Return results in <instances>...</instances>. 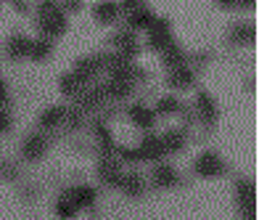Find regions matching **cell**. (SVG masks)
I'll return each instance as SVG.
<instances>
[{"label": "cell", "mask_w": 259, "mask_h": 220, "mask_svg": "<svg viewBox=\"0 0 259 220\" xmlns=\"http://www.w3.org/2000/svg\"><path fill=\"white\" fill-rule=\"evenodd\" d=\"M34 27H37L40 38L58 40L69 29V16L61 11L58 0H37L34 3Z\"/></svg>", "instance_id": "cell-1"}, {"label": "cell", "mask_w": 259, "mask_h": 220, "mask_svg": "<svg viewBox=\"0 0 259 220\" xmlns=\"http://www.w3.org/2000/svg\"><path fill=\"white\" fill-rule=\"evenodd\" d=\"M109 43H111V48L119 53V56H124L127 61H135L138 56H140V48H143V43H140L138 32L127 29V27H119V29H116L111 38H109Z\"/></svg>", "instance_id": "cell-2"}, {"label": "cell", "mask_w": 259, "mask_h": 220, "mask_svg": "<svg viewBox=\"0 0 259 220\" xmlns=\"http://www.w3.org/2000/svg\"><path fill=\"white\" fill-rule=\"evenodd\" d=\"M172 43H175L172 21L156 16V19H154V24L146 29V48L159 53V51H164V48H167V45H172Z\"/></svg>", "instance_id": "cell-3"}, {"label": "cell", "mask_w": 259, "mask_h": 220, "mask_svg": "<svg viewBox=\"0 0 259 220\" xmlns=\"http://www.w3.org/2000/svg\"><path fill=\"white\" fill-rule=\"evenodd\" d=\"M193 114H196V122L204 125V127H214L220 120V106H217V98L209 93V90H198L196 101H193Z\"/></svg>", "instance_id": "cell-4"}, {"label": "cell", "mask_w": 259, "mask_h": 220, "mask_svg": "<svg viewBox=\"0 0 259 220\" xmlns=\"http://www.w3.org/2000/svg\"><path fill=\"white\" fill-rule=\"evenodd\" d=\"M225 170H228L225 159H222L217 152H211V149H206V152H201L193 159V172L198 178H220Z\"/></svg>", "instance_id": "cell-5"}, {"label": "cell", "mask_w": 259, "mask_h": 220, "mask_svg": "<svg viewBox=\"0 0 259 220\" xmlns=\"http://www.w3.org/2000/svg\"><path fill=\"white\" fill-rule=\"evenodd\" d=\"M235 199H238L243 220H254V212H256V186H254L251 178H241L238 183H235Z\"/></svg>", "instance_id": "cell-6"}, {"label": "cell", "mask_w": 259, "mask_h": 220, "mask_svg": "<svg viewBox=\"0 0 259 220\" xmlns=\"http://www.w3.org/2000/svg\"><path fill=\"white\" fill-rule=\"evenodd\" d=\"M103 59H106V53H93V56H82V59L74 61L72 66V72L79 75L85 83H96V80L103 75Z\"/></svg>", "instance_id": "cell-7"}, {"label": "cell", "mask_w": 259, "mask_h": 220, "mask_svg": "<svg viewBox=\"0 0 259 220\" xmlns=\"http://www.w3.org/2000/svg\"><path fill=\"white\" fill-rule=\"evenodd\" d=\"M127 120L133 122L135 127H140L143 133L154 130V127H156V122H159V117H156L154 106H148V103H143V101H138V103H130V106H127Z\"/></svg>", "instance_id": "cell-8"}, {"label": "cell", "mask_w": 259, "mask_h": 220, "mask_svg": "<svg viewBox=\"0 0 259 220\" xmlns=\"http://www.w3.org/2000/svg\"><path fill=\"white\" fill-rule=\"evenodd\" d=\"M48 146H51L48 133L34 130V133H29L24 141H21V157H24L27 162H37V159H42L45 154H48Z\"/></svg>", "instance_id": "cell-9"}, {"label": "cell", "mask_w": 259, "mask_h": 220, "mask_svg": "<svg viewBox=\"0 0 259 220\" xmlns=\"http://www.w3.org/2000/svg\"><path fill=\"white\" fill-rule=\"evenodd\" d=\"M90 14H93V21L98 27H114L122 19V8L116 6V0H98Z\"/></svg>", "instance_id": "cell-10"}, {"label": "cell", "mask_w": 259, "mask_h": 220, "mask_svg": "<svg viewBox=\"0 0 259 220\" xmlns=\"http://www.w3.org/2000/svg\"><path fill=\"white\" fill-rule=\"evenodd\" d=\"M196 80H198V72L191 64H180L175 69H167V85L172 90H191V88H196Z\"/></svg>", "instance_id": "cell-11"}, {"label": "cell", "mask_w": 259, "mask_h": 220, "mask_svg": "<svg viewBox=\"0 0 259 220\" xmlns=\"http://www.w3.org/2000/svg\"><path fill=\"white\" fill-rule=\"evenodd\" d=\"M98 180L103 186H116V180L122 175V162L116 159V154H101L98 157V170H96Z\"/></svg>", "instance_id": "cell-12"}, {"label": "cell", "mask_w": 259, "mask_h": 220, "mask_svg": "<svg viewBox=\"0 0 259 220\" xmlns=\"http://www.w3.org/2000/svg\"><path fill=\"white\" fill-rule=\"evenodd\" d=\"M64 196L77 207V210H93V207H96V202H98V191L93 189V186H85V183L69 186V189L64 191Z\"/></svg>", "instance_id": "cell-13"}, {"label": "cell", "mask_w": 259, "mask_h": 220, "mask_svg": "<svg viewBox=\"0 0 259 220\" xmlns=\"http://www.w3.org/2000/svg\"><path fill=\"white\" fill-rule=\"evenodd\" d=\"M254 40H256V27H254V21H246V19L235 21L228 32V43L238 45V48H251Z\"/></svg>", "instance_id": "cell-14"}, {"label": "cell", "mask_w": 259, "mask_h": 220, "mask_svg": "<svg viewBox=\"0 0 259 220\" xmlns=\"http://www.w3.org/2000/svg\"><path fill=\"white\" fill-rule=\"evenodd\" d=\"M159 141H161V152L164 157H172L185 149L188 143V130H183V127H167L164 133H159Z\"/></svg>", "instance_id": "cell-15"}, {"label": "cell", "mask_w": 259, "mask_h": 220, "mask_svg": "<svg viewBox=\"0 0 259 220\" xmlns=\"http://www.w3.org/2000/svg\"><path fill=\"white\" fill-rule=\"evenodd\" d=\"M103 90H106V98H109V103H122V101H130L135 93V85L127 83V80H111L106 77L103 80Z\"/></svg>", "instance_id": "cell-16"}, {"label": "cell", "mask_w": 259, "mask_h": 220, "mask_svg": "<svg viewBox=\"0 0 259 220\" xmlns=\"http://www.w3.org/2000/svg\"><path fill=\"white\" fill-rule=\"evenodd\" d=\"M135 149H138V159H140V162H159V159L164 157L159 133H154V130H148L143 138H140V143H138Z\"/></svg>", "instance_id": "cell-17"}, {"label": "cell", "mask_w": 259, "mask_h": 220, "mask_svg": "<svg viewBox=\"0 0 259 220\" xmlns=\"http://www.w3.org/2000/svg\"><path fill=\"white\" fill-rule=\"evenodd\" d=\"M29 48H32V38H29V34L14 32V34L6 40V59H11V61L29 59Z\"/></svg>", "instance_id": "cell-18"}, {"label": "cell", "mask_w": 259, "mask_h": 220, "mask_svg": "<svg viewBox=\"0 0 259 220\" xmlns=\"http://www.w3.org/2000/svg\"><path fill=\"white\" fill-rule=\"evenodd\" d=\"M122 16H124V27L133 29V32H146L151 24H154V19H156V14L148 6L133 8V11H127V14H122Z\"/></svg>", "instance_id": "cell-19"}, {"label": "cell", "mask_w": 259, "mask_h": 220, "mask_svg": "<svg viewBox=\"0 0 259 220\" xmlns=\"http://www.w3.org/2000/svg\"><path fill=\"white\" fill-rule=\"evenodd\" d=\"M90 130H93V138H96L98 154H114V149H116V138H114V133H111V127H109V122L93 120V125H90Z\"/></svg>", "instance_id": "cell-20"}, {"label": "cell", "mask_w": 259, "mask_h": 220, "mask_svg": "<svg viewBox=\"0 0 259 220\" xmlns=\"http://www.w3.org/2000/svg\"><path fill=\"white\" fill-rule=\"evenodd\" d=\"M64 114H66V106L64 103H56V106H45L37 117V130L42 133H53L64 125Z\"/></svg>", "instance_id": "cell-21"}, {"label": "cell", "mask_w": 259, "mask_h": 220, "mask_svg": "<svg viewBox=\"0 0 259 220\" xmlns=\"http://www.w3.org/2000/svg\"><path fill=\"white\" fill-rule=\"evenodd\" d=\"M116 189H122L127 196H140V194L146 191L143 172H138V170H122L119 180H116Z\"/></svg>", "instance_id": "cell-22"}, {"label": "cell", "mask_w": 259, "mask_h": 220, "mask_svg": "<svg viewBox=\"0 0 259 220\" xmlns=\"http://www.w3.org/2000/svg\"><path fill=\"white\" fill-rule=\"evenodd\" d=\"M151 183H154L156 189H172L178 186L180 178H178V170H175L172 165H167V162H156V167L151 170Z\"/></svg>", "instance_id": "cell-23"}, {"label": "cell", "mask_w": 259, "mask_h": 220, "mask_svg": "<svg viewBox=\"0 0 259 220\" xmlns=\"http://www.w3.org/2000/svg\"><path fill=\"white\" fill-rule=\"evenodd\" d=\"M85 85H88V83H85V80H82L79 75H74L72 69L58 77V90H61V96L69 98V101H74V98L82 93V88H85Z\"/></svg>", "instance_id": "cell-24"}, {"label": "cell", "mask_w": 259, "mask_h": 220, "mask_svg": "<svg viewBox=\"0 0 259 220\" xmlns=\"http://www.w3.org/2000/svg\"><path fill=\"white\" fill-rule=\"evenodd\" d=\"M159 56H161V64H164V69H175V66H180V64H185V59H188V51L183 48V45L175 40L172 45H167L164 51H159Z\"/></svg>", "instance_id": "cell-25"}, {"label": "cell", "mask_w": 259, "mask_h": 220, "mask_svg": "<svg viewBox=\"0 0 259 220\" xmlns=\"http://www.w3.org/2000/svg\"><path fill=\"white\" fill-rule=\"evenodd\" d=\"M183 109V101L175 96V93H167V96H159L156 103H154V112L156 117H175V114H180Z\"/></svg>", "instance_id": "cell-26"}, {"label": "cell", "mask_w": 259, "mask_h": 220, "mask_svg": "<svg viewBox=\"0 0 259 220\" xmlns=\"http://www.w3.org/2000/svg\"><path fill=\"white\" fill-rule=\"evenodd\" d=\"M53 56V40L48 38H32V48H29V61L42 64Z\"/></svg>", "instance_id": "cell-27"}, {"label": "cell", "mask_w": 259, "mask_h": 220, "mask_svg": "<svg viewBox=\"0 0 259 220\" xmlns=\"http://www.w3.org/2000/svg\"><path fill=\"white\" fill-rule=\"evenodd\" d=\"M114 154H116V159L122 162V165H138V149L135 146H124V143H116V149H114Z\"/></svg>", "instance_id": "cell-28"}, {"label": "cell", "mask_w": 259, "mask_h": 220, "mask_svg": "<svg viewBox=\"0 0 259 220\" xmlns=\"http://www.w3.org/2000/svg\"><path fill=\"white\" fill-rule=\"evenodd\" d=\"M77 212H79V210L66 199V196H58V202H56V215H58V217H61V220H72Z\"/></svg>", "instance_id": "cell-29"}, {"label": "cell", "mask_w": 259, "mask_h": 220, "mask_svg": "<svg viewBox=\"0 0 259 220\" xmlns=\"http://www.w3.org/2000/svg\"><path fill=\"white\" fill-rule=\"evenodd\" d=\"M211 61V53L209 51H198V53H188V59H185V64H191L193 69H196V72H198V69H201V66H206Z\"/></svg>", "instance_id": "cell-30"}, {"label": "cell", "mask_w": 259, "mask_h": 220, "mask_svg": "<svg viewBox=\"0 0 259 220\" xmlns=\"http://www.w3.org/2000/svg\"><path fill=\"white\" fill-rule=\"evenodd\" d=\"M58 6H61V11L69 16V14H79V11L85 8V0H58Z\"/></svg>", "instance_id": "cell-31"}, {"label": "cell", "mask_w": 259, "mask_h": 220, "mask_svg": "<svg viewBox=\"0 0 259 220\" xmlns=\"http://www.w3.org/2000/svg\"><path fill=\"white\" fill-rule=\"evenodd\" d=\"M11 127H14V114H11L8 106H0V135L8 133Z\"/></svg>", "instance_id": "cell-32"}, {"label": "cell", "mask_w": 259, "mask_h": 220, "mask_svg": "<svg viewBox=\"0 0 259 220\" xmlns=\"http://www.w3.org/2000/svg\"><path fill=\"white\" fill-rule=\"evenodd\" d=\"M116 6L122 8V14H127V11H133V8L146 6V0H116Z\"/></svg>", "instance_id": "cell-33"}, {"label": "cell", "mask_w": 259, "mask_h": 220, "mask_svg": "<svg viewBox=\"0 0 259 220\" xmlns=\"http://www.w3.org/2000/svg\"><path fill=\"white\" fill-rule=\"evenodd\" d=\"M8 103V85H6V80L0 77V106H6Z\"/></svg>", "instance_id": "cell-34"}, {"label": "cell", "mask_w": 259, "mask_h": 220, "mask_svg": "<svg viewBox=\"0 0 259 220\" xmlns=\"http://www.w3.org/2000/svg\"><path fill=\"white\" fill-rule=\"evenodd\" d=\"M11 3H14V8L19 11V14H29V3H27V0H11Z\"/></svg>", "instance_id": "cell-35"}, {"label": "cell", "mask_w": 259, "mask_h": 220, "mask_svg": "<svg viewBox=\"0 0 259 220\" xmlns=\"http://www.w3.org/2000/svg\"><path fill=\"white\" fill-rule=\"evenodd\" d=\"M217 6L222 11H233V8H238V0H217Z\"/></svg>", "instance_id": "cell-36"}, {"label": "cell", "mask_w": 259, "mask_h": 220, "mask_svg": "<svg viewBox=\"0 0 259 220\" xmlns=\"http://www.w3.org/2000/svg\"><path fill=\"white\" fill-rule=\"evenodd\" d=\"M238 8H243V11H254V8H256V0H238Z\"/></svg>", "instance_id": "cell-37"}, {"label": "cell", "mask_w": 259, "mask_h": 220, "mask_svg": "<svg viewBox=\"0 0 259 220\" xmlns=\"http://www.w3.org/2000/svg\"><path fill=\"white\" fill-rule=\"evenodd\" d=\"M0 3H6V0H0ZM8 3H11V0H8Z\"/></svg>", "instance_id": "cell-38"}]
</instances>
